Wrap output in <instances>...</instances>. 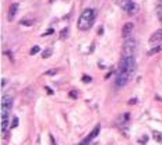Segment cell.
<instances>
[{"label":"cell","mask_w":162,"mask_h":145,"mask_svg":"<svg viewBox=\"0 0 162 145\" xmlns=\"http://www.w3.org/2000/svg\"><path fill=\"white\" fill-rule=\"evenodd\" d=\"M13 108V98L10 95L2 96V131H6L9 129V119L10 112Z\"/></svg>","instance_id":"3957f363"},{"label":"cell","mask_w":162,"mask_h":145,"mask_svg":"<svg viewBox=\"0 0 162 145\" xmlns=\"http://www.w3.org/2000/svg\"><path fill=\"white\" fill-rule=\"evenodd\" d=\"M52 53H53V50H52V49L43 50V52H42V57H43V59H48V57L52 56Z\"/></svg>","instance_id":"30bf717a"},{"label":"cell","mask_w":162,"mask_h":145,"mask_svg":"<svg viewBox=\"0 0 162 145\" xmlns=\"http://www.w3.org/2000/svg\"><path fill=\"white\" fill-rule=\"evenodd\" d=\"M17 10H18V4L13 3L10 6V10H9V21H13V18L16 17V14H17Z\"/></svg>","instance_id":"ba28073f"},{"label":"cell","mask_w":162,"mask_h":145,"mask_svg":"<svg viewBox=\"0 0 162 145\" xmlns=\"http://www.w3.org/2000/svg\"><path fill=\"white\" fill-rule=\"evenodd\" d=\"M70 96H71V98H77V92L71 91V92H70Z\"/></svg>","instance_id":"2e32d148"},{"label":"cell","mask_w":162,"mask_h":145,"mask_svg":"<svg viewBox=\"0 0 162 145\" xmlns=\"http://www.w3.org/2000/svg\"><path fill=\"white\" fill-rule=\"evenodd\" d=\"M83 81H84V83H91V81H92V78H91L89 76H84L83 77Z\"/></svg>","instance_id":"4fadbf2b"},{"label":"cell","mask_w":162,"mask_h":145,"mask_svg":"<svg viewBox=\"0 0 162 145\" xmlns=\"http://www.w3.org/2000/svg\"><path fill=\"white\" fill-rule=\"evenodd\" d=\"M56 71L57 70H52V71H48V74H49V76H53V74H56Z\"/></svg>","instance_id":"ac0fdd59"},{"label":"cell","mask_w":162,"mask_h":145,"mask_svg":"<svg viewBox=\"0 0 162 145\" xmlns=\"http://www.w3.org/2000/svg\"><path fill=\"white\" fill-rule=\"evenodd\" d=\"M17 123H18V119H14V124H11V126H13V127H16Z\"/></svg>","instance_id":"44dd1931"},{"label":"cell","mask_w":162,"mask_h":145,"mask_svg":"<svg viewBox=\"0 0 162 145\" xmlns=\"http://www.w3.org/2000/svg\"><path fill=\"white\" fill-rule=\"evenodd\" d=\"M161 50H162V46H161V45H158V46H155L154 49H151V50H149V52H148V56H154L155 53L161 52Z\"/></svg>","instance_id":"9c48e42d"},{"label":"cell","mask_w":162,"mask_h":145,"mask_svg":"<svg viewBox=\"0 0 162 145\" xmlns=\"http://www.w3.org/2000/svg\"><path fill=\"white\" fill-rule=\"evenodd\" d=\"M136 72V60L134 56H127L123 55L122 60L119 63V69H117V74H116V85L124 87L126 84H129V81L133 78Z\"/></svg>","instance_id":"6da1fadb"},{"label":"cell","mask_w":162,"mask_h":145,"mask_svg":"<svg viewBox=\"0 0 162 145\" xmlns=\"http://www.w3.org/2000/svg\"><path fill=\"white\" fill-rule=\"evenodd\" d=\"M46 91H48V94H49V95H52V94H53V91L50 88H46Z\"/></svg>","instance_id":"ffe728a7"},{"label":"cell","mask_w":162,"mask_h":145,"mask_svg":"<svg viewBox=\"0 0 162 145\" xmlns=\"http://www.w3.org/2000/svg\"><path fill=\"white\" fill-rule=\"evenodd\" d=\"M39 50H41V48H39V46H34L32 49H31V52H30V53H31V55H37V53L39 52Z\"/></svg>","instance_id":"8fae6325"},{"label":"cell","mask_w":162,"mask_h":145,"mask_svg":"<svg viewBox=\"0 0 162 145\" xmlns=\"http://www.w3.org/2000/svg\"><path fill=\"white\" fill-rule=\"evenodd\" d=\"M96 18V10L95 9H85V10L81 13L78 18V23H77V27H78L80 31H88L91 27H92L94 21Z\"/></svg>","instance_id":"7a4b0ae2"},{"label":"cell","mask_w":162,"mask_h":145,"mask_svg":"<svg viewBox=\"0 0 162 145\" xmlns=\"http://www.w3.org/2000/svg\"><path fill=\"white\" fill-rule=\"evenodd\" d=\"M149 42H151V43L162 42V30H159V31H157V32L152 34V36L149 38Z\"/></svg>","instance_id":"52a82bcc"},{"label":"cell","mask_w":162,"mask_h":145,"mask_svg":"<svg viewBox=\"0 0 162 145\" xmlns=\"http://www.w3.org/2000/svg\"><path fill=\"white\" fill-rule=\"evenodd\" d=\"M120 6H122V9L129 16H134V14L139 13V4H136L131 0H123L122 3H120Z\"/></svg>","instance_id":"277c9868"},{"label":"cell","mask_w":162,"mask_h":145,"mask_svg":"<svg viewBox=\"0 0 162 145\" xmlns=\"http://www.w3.org/2000/svg\"><path fill=\"white\" fill-rule=\"evenodd\" d=\"M133 30H134V24H133V23H127V24H124V27H123V30H122L123 36H124V38H129V36L131 35Z\"/></svg>","instance_id":"8992f818"},{"label":"cell","mask_w":162,"mask_h":145,"mask_svg":"<svg viewBox=\"0 0 162 145\" xmlns=\"http://www.w3.org/2000/svg\"><path fill=\"white\" fill-rule=\"evenodd\" d=\"M31 23H32V21H21V24H23V25H31Z\"/></svg>","instance_id":"9a60e30c"},{"label":"cell","mask_w":162,"mask_h":145,"mask_svg":"<svg viewBox=\"0 0 162 145\" xmlns=\"http://www.w3.org/2000/svg\"><path fill=\"white\" fill-rule=\"evenodd\" d=\"M155 140H158V141H162V134H159V133H155Z\"/></svg>","instance_id":"5bb4252c"},{"label":"cell","mask_w":162,"mask_h":145,"mask_svg":"<svg viewBox=\"0 0 162 145\" xmlns=\"http://www.w3.org/2000/svg\"><path fill=\"white\" fill-rule=\"evenodd\" d=\"M129 103H130V105H134V103H137V99H130Z\"/></svg>","instance_id":"e0dca14e"},{"label":"cell","mask_w":162,"mask_h":145,"mask_svg":"<svg viewBox=\"0 0 162 145\" xmlns=\"http://www.w3.org/2000/svg\"><path fill=\"white\" fill-rule=\"evenodd\" d=\"M136 46H137L136 39H127L124 42V45H123V55H127V56H134Z\"/></svg>","instance_id":"5b68a950"},{"label":"cell","mask_w":162,"mask_h":145,"mask_svg":"<svg viewBox=\"0 0 162 145\" xmlns=\"http://www.w3.org/2000/svg\"><path fill=\"white\" fill-rule=\"evenodd\" d=\"M50 142H52V145H56V142H55V140H53V135H50Z\"/></svg>","instance_id":"d6986e66"},{"label":"cell","mask_w":162,"mask_h":145,"mask_svg":"<svg viewBox=\"0 0 162 145\" xmlns=\"http://www.w3.org/2000/svg\"><path fill=\"white\" fill-rule=\"evenodd\" d=\"M67 32H69V28H64V30L62 31V34H60V36H62V39H64L67 36Z\"/></svg>","instance_id":"7c38bea8"}]
</instances>
